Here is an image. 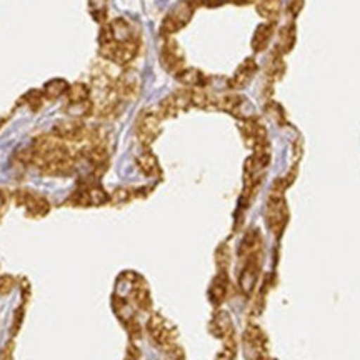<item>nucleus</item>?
Masks as SVG:
<instances>
[{
    "label": "nucleus",
    "instance_id": "obj_5",
    "mask_svg": "<svg viewBox=\"0 0 360 360\" xmlns=\"http://www.w3.org/2000/svg\"><path fill=\"white\" fill-rule=\"evenodd\" d=\"M160 122L162 119L160 115L157 114V110L142 112L137 120V125H135V134H137L139 142H141L142 146L148 147L157 137H159Z\"/></svg>",
    "mask_w": 360,
    "mask_h": 360
},
{
    "label": "nucleus",
    "instance_id": "obj_15",
    "mask_svg": "<svg viewBox=\"0 0 360 360\" xmlns=\"http://www.w3.org/2000/svg\"><path fill=\"white\" fill-rule=\"evenodd\" d=\"M274 34H276V22L267 20L264 22V24H260L257 29H255L254 37H252V49H254V52H264L265 49L269 47Z\"/></svg>",
    "mask_w": 360,
    "mask_h": 360
},
{
    "label": "nucleus",
    "instance_id": "obj_25",
    "mask_svg": "<svg viewBox=\"0 0 360 360\" xmlns=\"http://www.w3.org/2000/svg\"><path fill=\"white\" fill-rule=\"evenodd\" d=\"M236 355H237L236 334H231L224 339V347L220 350L215 360H236Z\"/></svg>",
    "mask_w": 360,
    "mask_h": 360
},
{
    "label": "nucleus",
    "instance_id": "obj_18",
    "mask_svg": "<svg viewBox=\"0 0 360 360\" xmlns=\"http://www.w3.org/2000/svg\"><path fill=\"white\" fill-rule=\"evenodd\" d=\"M227 282L229 278L225 272H219V276L214 278L212 285L209 289V299L214 305H220L225 300V297H227Z\"/></svg>",
    "mask_w": 360,
    "mask_h": 360
},
{
    "label": "nucleus",
    "instance_id": "obj_31",
    "mask_svg": "<svg viewBox=\"0 0 360 360\" xmlns=\"http://www.w3.org/2000/svg\"><path fill=\"white\" fill-rule=\"evenodd\" d=\"M15 281L11 276H0V295H7L13 289Z\"/></svg>",
    "mask_w": 360,
    "mask_h": 360
},
{
    "label": "nucleus",
    "instance_id": "obj_6",
    "mask_svg": "<svg viewBox=\"0 0 360 360\" xmlns=\"http://www.w3.org/2000/svg\"><path fill=\"white\" fill-rule=\"evenodd\" d=\"M109 200V193L103 191L101 186H97V184H85V186L72 193L69 199L72 205L79 207H98L107 204Z\"/></svg>",
    "mask_w": 360,
    "mask_h": 360
},
{
    "label": "nucleus",
    "instance_id": "obj_7",
    "mask_svg": "<svg viewBox=\"0 0 360 360\" xmlns=\"http://www.w3.org/2000/svg\"><path fill=\"white\" fill-rule=\"evenodd\" d=\"M217 109L229 112V114L238 117V119H255V110L252 103L240 94H225L217 98Z\"/></svg>",
    "mask_w": 360,
    "mask_h": 360
},
{
    "label": "nucleus",
    "instance_id": "obj_33",
    "mask_svg": "<svg viewBox=\"0 0 360 360\" xmlns=\"http://www.w3.org/2000/svg\"><path fill=\"white\" fill-rule=\"evenodd\" d=\"M124 360H141V350L135 347V345H129L127 354H125Z\"/></svg>",
    "mask_w": 360,
    "mask_h": 360
},
{
    "label": "nucleus",
    "instance_id": "obj_9",
    "mask_svg": "<svg viewBox=\"0 0 360 360\" xmlns=\"http://www.w3.org/2000/svg\"><path fill=\"white\" fill-rule=\"evenodd\" d=\"M141 87H142V79L137 70L125 69L124 72H120V74L117 75L115 89L122 102H129V101H134V98H137L139 94H141Z\"/></svg>",
    "mask_w": 360,
    "mask_h": 360
},
{
    "label": "nucleus",
    "instance_id": "obj_27",
    "mask_svg": "<svg viewBox=\"0 0 360 360\" xmlns=\"http://www.w3.org/2000/svg\"><path fill=\"white\" fill-rule=\"evenodd\" d=\"M44 101H45V96L42 90H30V92L25 94L24 97L25 105H29L32 110H39L40 107L44 105Z\"/></svg>",
    "mask_w": 360,
    "mask_h": 360
},
{
    "label": "nucleus",
    "instance_id": "obj_14",
    "mask_svg": "<svg viewBox=\"0 0 360 360\" xmlns=\"http://www.w3.org/2000/svg\"><path fill=\"white\" fill-rule=\"evenodd\" d=\"M259 65L254 58H245L240 65L237 67V70L233 72V75L229 80V87L232 90H242L244 87H247L252 82V79L255 77L257 74Z\"/></svg>",
    "mask_w": 360,
    "mask_h": 360
},
{
    "label": "nucleus",
    "instance_id": "obj_8",
    "mask_svg": "<svg viewBox=\"0 0 360 360\" xmlns=\"http://www.w3.org/2000/svg\"><path fill=\"white\" fill-rule=\"evenodd\" d=\"M90 130L85 127V124L82 122V119H67V120H60L53 125V135L57 139L64 142H84L87 141Z\"/></svg>",
    "mask_w": 360,
    "mask_h": 360
},
{
    "label": "nucleus",
    "instance_id": "obj_4",
    "mask_svg": "<svg viewBox=\"0 0 360 360\" xmlns=\"http://www.w3.org/2000/svg\"><path fill=\"white\" fill-rule=\"evenodd\" d=\"M265 220H267L270 231L276 233V236H281L283 229H285L287 220H289V210H287L285 200H283V193L272 192L267 202Z\"/></svg>",
    "mask_w": 360,
    "mask_h": 360
},
{
    "label": "nucleus",
    "instance_id": "obj_3",
    "mask_svg": "<svg viewBox=\"0 0 360 360\" xmlns=\"http://www.w3.org/2000/svg\"><path fill=\"white\" fill-rule=\"evenodd\" d=\"M147 332L154 344L165 349L169 345H174L177 340V328L170 323L167 319L162 317L160 314H152L147 321Z\"/></svg>",
    "mask_w": 360,
    "mask_h": 360
},
{
    "label": "nucleus",
    "instance_id": "obj_16",
    "mask_svg": "<svg viewBox=\"0 0 360 360\" xmlns=\"http://www.w3.org/2000/svg\"><path fill=\"white\" fill-rule=\"evenodd\" d=\"M175 79H177L180 84L187 85V87L191 89H200L209 84V77H207L204 72H200L199 69H193V67H184L182 70H179L177 74H175Z\"/></svg>",
    "mask_w": 360,
    "mask_h": 360
},
{
    "label": "nucleus",
    "instance_id": "obj_22",
    "mask_svg": "<svg viewBox=\"0 0 360 360\" xmlns=\"http://www.w3.org/2000/svg\"><path fill=\"white\" fill-rule=\"evenodd\" d=\"M65 98L67 103H84L92 101V97H90V87L82 82L72 84L67 89Z\"/></svg>",
    "mask_w": 360,
    "mask_h": 360
},
{
    "label": "nucleus",
    "instance_id": "obj_37",
    "mask_svg": "<svg viewBox=\"0 0 360 360\" xmlns=\"http://www.w3.org/2000/svg\"><path fill=\"white\" fill-rule=\"evenodd\" d=\"M2 124H4V120H0V127H2Z\"/></svg>",
    "mask_w": 360,
    "mask_h": 360
},
{
    "label": "nucleus",
    "instance_id": "obj_12",
    "mask_svg": "<svg viewBox=\"0 0 360 360\" xmlns=\"http://www.w3.org/2000/svg\"><path fill=\"white\" fill-rule=\"evenodd\" d=\"M15 200L17 204L24 207L27 215H30V217H44V215L51 212V204H49V200L45 199V197L39 195V193L20 191L17 192Z\"/></svg>",
    "mask_w": 360,
    "mask_h": 360
},
{
    "label": "nucleus",
    "instance_id": "obj_24",
    "mask_svg": "<svg viewBox=\"0 0 360 360\" xmlns=\"http://www.w3.org/2000/svg\"><path fill=\"white\" fill-rule=\"evenodd\" d=\"M67 89H69V84H67L64 79H52L45 84L42 92L47 101H57V98L65 96Z\"/></svg>",
    "mask_w": 360,
    "mask_h": 360
},
{
    "label": "nucleus",
    "instance_id": "obj_26",
    "mask_svg": "<svg viewBox=\"0 0 360 360\" xmlns=\"http://www.w3.org/2000/svg\"><path fill=\"white\" fill-rule=\"evenodd\" d=\"M107 6H109V0H89V8L92 17L101 24H105L107 17Z\"/></svg>",
    "mask_w": 360,
    "mask_h": 360
},
{
    "label": "nucleus",
    "instance_id": "obj_20",
    "mask_svg": "<svg viewBox=\"0 0 360 360\" xmlns=\"http://www.w3.org/2000/svg\"><path fill=\"white\" fill-rule=\"evenodd\" d=\"M297 40V27L295 24H287L283 25L278 32V44H277V52L287 53L294 49Z\"/></svg>",
    "mask_w": 360,
    "mask_h": 360
},
{
    "label": "nucleus",
    "instance_id": "obj_17",
    "mask_svg": "<svg viewBox=\"0 0 360 360\" xmlns=\"http://www.w3.org/2000/svg\"><path fill=\"white\" fill-rule=\"evenodd\" d=\"M210 332L219 339H225L227 335L233 334V326L232 319L225 310H219L217 314L214 315L212 322H210Z\"/></svg>",
    "mask_w": 360,
    "mask_h": 360
},
{
    "label": "nucleus",
    "instance_id": "obj_34",
    "mask_svg": "<svg viewBox=\"0 0 360 360\" xmlns=\"http://www.w3.org/2000/svg\"><path fill=\"white\" fill-rule=\"evenodd\" d=\"M0 360H13L12 357V344H7L0 352Z\"/></svg>",
    "mask_w": 360,
    "mask_h": 360
},
{
    "label": "nucleus",
    "instance_id": "obj_28",
    "mask_svg": "<svg viewBox=\"0 0 360 360\" xmlns=\"http://www.w3.org/2000/svg\"><path fill=\"white\" fill-rule=\"evenodd\" d=\"M215 262H217L220 272H225L229 267V264H231V250H229V247L222 244L215 252Z\"/></svg>",
    "mask_w": 360,
    "mask_h": 360
},
{
    "label": "nucleus",
    "instance_id": "obj_19",
    "mask_svg": "<svg viewBox=\"0 0 360 360\" xmlns=\"http://www.w3.org/2000/svg\"><path fill=\"white\" fill-rule=\"evenodd\" d=\"M137 167L141 169V172L147 177H157L160 175V165L157 157L152 154L150 150L142 152L141 155L137 157Z\"/></svg>",
    "mask_w": 360,
    "mask_h": 360
},
{
    "label": "nucleus",
    "instance_id": "obj_23",
    "mask_svg": "<svg viewBox=\"0 0 360 360\" xmlns=\"http://www.w3.org/2000/svg\"><path fill=\"white\" fill-rule=\"evenodd\" d=\"M260 17L267 20H276L282 11V0H255Z\"/></svg>",
    "mask_w": 360,
    "mask_h": 360
},
{
    "label": "nucleus",
    "instance_id": "obj_1",
    "mask_svg": "<svg viewBox=\"0 0 360 360\" xmlns=\"http://www.w3.org/2000/svg\"><path fill=\"white\" fill-rule=\"evenodd\" d=\"M34 164L44 175L69 177L75 172V155L56 135H40L30 147Z\"/></svg>",
    "mask_w": 360,
    "mask_h": 360
},
{
    "label": "nucleus",
    "instance_id": "obj_29",
    "mask_svg": "<svg viewBox=\"0 0 360 360\" xmlns=\"http://www.w3.org/2000/svg\"><path fill=\"white\" fill-rule=\"evenodd\" d=\"M164 360H186V354L177 344L169 345L164 349Z\"/></svg>",
    "mask_w": 360,
    "mask_h": 360
},
{
    "label": "nucleus",
    "instance_id": "obj_11",
    "mask_svg": "<svg viewBox=\"0 0 360 360\" xmlns=\"http://www.w3.org/2000/svg\"><path fill=\"white\" fill-rule=\"evenodd\" d=\"M240 132H242V137H244L247 146L254 148V150L269 147L267 130H265L264 125L260 124L257 119L242 120Z\"/></svg>",
    "mask_w": 360,
    "mask_h": 360
},
{
    "label": "nucleus",
    "instance_id": "obj_32",
    "mask_svg": "<svg viewBox=\"0 0 360 360\" xmlns=\"http://www.w3.org/2000/svg\"><path fill=\"white\" fill-rule=\"evenodd\" d=\"M305 0H289V11L292 15H299L300 11L304 8Z\"/></svg>",
    "mask_w": 360,
    "mask_h": 360
},
{
    "label": "nucleus",
    "instance_id": "obj_21",
    "mask_svg": "<svg viewBox=\"0 0 360 360\" xmlns=\"http://www.w3.org/2000/svg\"><path fill=\"white\" fill-rule=\"evenodd\" d=\"M192 105L199 107V109H217V97H214L205 87L192 89L191 90Z\"/></svg>",
    "mask_w": 360,
    "mask_h": 360
},
{
    "label": "nucleus",
    "instance_id": "obj_36",
    "mask_svg": "<svg viewBox=\"0 0 360 360\" xmlns=\"http://www.w3.org/2000/svg\"><path fill=\"white\" fill-rule=\"evenodd\" d=\"M229 2L236 4V6H247V4L255 2V0H229Z\"/></svg>",
    "mask_w": 360,
    "mask_h": 360
},
{
    "label": "nucleus",
    "instance_id": "obj_2",
    "mask_svg": "<svg viewBox=\"0 0 360 360\" xmlns=\"http://www.w3.org/2000/svg\"><path fill=\"white\" fill-rule=\"evenodd\" d=\"M197 6H199L197 0H180L177 6H174L172 11L165 15V19L162 20V34L165 37H170V35L182 30L191 22Z\"/></svg>",
    "mask_w": 360,
    "mask_h": 360
},
{
    "label": "nucleus",
    "instance_id": "obj_35",
    "mask_svg": "<svg viewBox=\"0 0 360 360\" xmlns=\"http://www.w3.org/2000/svg\"><path fill=\"white\" fill-rule=\"evenodd\" d=\"M6 207H7V195L6 192L0 191V217H2V214L6 212Z\"/></svg>",
    "mask_w": 360,
    "mask_h": 360
},
{
    "label": "nucleus",
    "instance_id": "obj_10",
    "mask_svg": "<svg viewBox=\"0 0 360 360\" xmlns=\"http://www.w3.org/2000/svg\"><path fill=\"white\" fill-rule=\"evenodd\" d=\"M160 64L167 72L177 74L179 70L184 69L186 64V56H184L182 49L177 44V40L172 37H165V42L160 49Z\"/></svg>",
    "mask_w": 360,
    "mask_h": 360
},
{
    "label": "nucleus",
    "instance_id": "obj_30",
    "mask_svg": "<svg viewBox=\"0 0 360 360\" xmlns=\"http://www.w3.org/2000/svg\"><path fill=\"white\" fill-rule=\"evenodd\" d=\"M132 193H130L129 188H117V191L110 195V200L115 202V204H124V202H129Z\"/></svg>",
    "mask_w": 360,
    "mask_h": 360
},
{
    "label": "nucleus",
    "instance_id": "obj_13",
    "mask_svg": "<svg viewBox=\"0 0 360 360\" xmlns=\"http://www.w3.org/2000/svg\"><path fill=\"white\" fill-rule=\"evenodd\" d=\"M259 269H260V254L252 255V257L245 259L244 269H242L240 276H238V285L240 290L245 295H250L255 289V283L259 278Z\"/></svg>",
    "mask_w": 360,
    "mask_h": 360
}]
</instances>
